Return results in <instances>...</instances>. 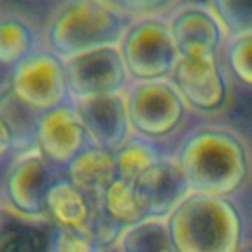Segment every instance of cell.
<instances>
[{
    "instance_id": "cell-1",
    "label": "cell",
    "mask_w": 252,
    "mask_h": 252,
    "mask_svg": "<svg viewBox=\"0 0 252 252\" xmlns=\"http://www.w3.org/2000/svg\"><path fill=\"white\" fill-rule=\"evenodd\" d=\"M177 159L195 193L229 198L245 185L250 173L245 142L220 126L193 130L183 140Z\"/></svg>"
},
{
    "instance_id": "cell-2",
    "label": "cell",
    "mask_w": 252,
    "mask_h": 252,
    "mask_svg": "<svg viewBox=\"0 0 252 252\" xmlns=\"http://www.w3.org/2000/svg\"><path fill=\"white\" fill-rule=\"evenodd\" d=\"M176 252H238L244 223L229 198L190 192L167 219Z\"/></svg>"
},
{
    "instance_id": "cell-3",
    "label": "cell",
    "mask_w": 252,
    "mask_h": 252,
    "mask_svg": "<svg viewBox=\"0 0 252 252\" xmlns=\"http://www.w3.org/2000/svg\"><path fill=\"white\" fill-rule=\"evenodd\" d=\"M131 21L108 0H69L50 16L44 46L63 59L118 46Z\"/></svg>"
},
{
    "instance_id": "cell-4",
    "label": "cell",
    "mask_w": 252,
    "mask_h": 252,
    "mask_svg": "<svg viewBox=\"0 0 252 252\" xmlns=\"http://www.w3.org/2000/svg\"><path fill=\"white\" fill-rule=\"evenodd\" d=\"M118 47L131 81L170 80L180 58L167 16L133 19Z\"/></svg>"
},
{
    "instance_id": "cell-5",
    "label": "cell",
    "mask_w": 252,
    "mask_h": 252,
    "mask_svg": "<svg viewBox=\"0 0 252 252\" xmlns=\"http://www.w3.org/2000/svg\"><path fill=\"white\" fill-rule=\"evenodd\" d=\"M9 89L22 108L37 115L71 100L65 59L38 47L10 68Z\"/></svg>"
},
{
    "instance_id": "cell-6",
    "label": "cell",
    "mask_w": 252,
    "mask_h": 252,
    "mask_svg": "<svg viewBox=\"0 0 252 252\" xmlns=\"http://www.w3.org/2000/svg\"><path fill=\"white\" fill-rule=\"evenodd\" d=\"M126 100L133 133L151 140L176 133L189 109L170 80L131 81Z\"/></svg>"
},
{
    "instance_id": "cell-7",
    "label": "cell",
    "mask_w": 252,
    "mask_h": 252,
    "mask_svg": "<svg viewBox=\"0 0 252 252\" xmlns=\"http://www.w3.org/2000/svg\"><path fill=\"white\" fill-rule=\"evenodd\" d=\"M72 102L126 93L131 80L118 46L93 49L65 59Z\"/></svg>"
},
{
    "instance_id": "cell-8",
    "label": "cell",
    "mask_w": 252,
    "mask_h": 252,
    "mask_svg": "<svg viewBox=\"0 0 252 252\" xmlns=\"http://www.w3.org/2000/svg\"><path fill=\"white\" fill-rule=\"evenodd\" d=\"M56 167L37 149L24 154L13 162L6 174L4 196L15 216L49 221L46 198L53 183L61 179Z\"/></svg>"
},
{
    "instance_id": "cell-9",
    "label": "cell",
    "mask_w": 252,
    "mask_h": 252,
    "mask_svg": "<svg viewBox=\"0 0 252 252\" xmlns=\"http://www.w3.org/2000/svg\"><path fill=\"white\" fill-rule=\"evenodd\" d=\"M170 81L176 86L189 109L213 114L223 109L230 97V77L223 58H179Z\"/></svg>"
},
{
    "instance_id": "cell-10",
    "label": "cell",
    "mask_w": 252,
    "mask_h": 252,
    "mask_svg": "<svg viewBox=\"0 0 252 252\" xmlns=\"http://www.w3.org/2000/svg\"><path fill=\"white\" fill-rule=\"evenodd\" d=\"M167 19L180 58H223L229 35L208 4H179Z\"/></svg>"
},
{
    "instance_id": "cell-11",
    "label": "cell",
    "mask_w": 252,
    "mask_h": 252,
    "mask_svg": "<svg viewBox=\"0 0 252 252\" xmlns=\"http://www.w3.org/2000/svg\"><path fill=\"white\" fill-rule=\"evenodd\" d=\"M34 145L41 155L58 167H66L90 145L86 127L72 100L35 117Z\"/></svg>"
},
{
    "instance_id": "cell-12",
    "label": "cell",
    "mask_w": 252,
    "mask_h": 252,
    "mask_svg": "<svg viewBox=\"0 0 252 252\" xmlns=\"http://www.w3.org/2000/svg\"><path fill=\"white\" fill-rule=\"evenodd\" d=\"M90 145L117 152L133 134L126 93L105 94L74 102Z\"/></svg>"
},
{
    "instance_id": "cell-13",
    "label": "cell",
    "mask_w": 252,
    "mask_h": 252,
    "mask_svg": "<svg viewBox=\"0 0 252 252\" xmlns=\"http://www.w3.org/2000/svg\"><path fill=\"white\" fill-rule=\"evenodd\" d=\"M134 188L146 219H168L190 193L177 157H164L134 182Z\"/></svg>"
},
{
    "instance_id": "cell-14",
    "label": "cell",
    "mask_w": 252,
    "mask_h": 252,
    "mask_svg": "<svg viewBox=\"0 0 252 252\" xmlns=\"http://www.w3.org/2000/svg\"><path fill=\"white\" fill-rule=\"evenodd\" d=\"M65 177L93 199H100L118 179L115 152L89 145L65 167Z\"/></svg>"
},
{
    "instance_id": "cell-15",
    "label": "cell",
    "mask_w": 252,
    "mask_h": 252,
    "mask_svg": "<svg viewBox=\"0 0 252 252\" xmlns=\"http://www.w3.org/2000/svg\"><path fill=\"white\" fill-rule=\"evenodd\" d=\"M97 201L78 189L66 177H61L47 192V219L56 227L90 229Z\"/></svg>"
},
{
    "instance_id": "cell-16",
    "label": "cell",
    "mask_w": 252,
    "mask_h": 252,
    "mask_svg": "<svg viewBox=\"0 0 252 252\" xmlns=\"http://www.w3.org/2000/svg\"><path fill=\"white\" fill-rule=\"evenodd\" d=\"M118 252H176L167 219H145L126 226L117 241Z\"/></svg>"
},
{
    "instance_id": "cell-17",
    "label": "cell",
    "mask_w": 252,
    "mask_h": 252,
    "mask_svg": "<svg viewBox=\"0 0 252 252\" xmlns=\"http://www.w3.org/2000/svg\"><path fill=\"white\" fill-rule=\"evenodd\" d=\"M38 49L32 25L18 15L0 16V63L15 66Z\"/></svg>"
},
{
    "instance_id": "cell-18",
    "label": "cell",
    "mask_w": 252,
    "mask_h": 252,
    "mask_svg": "<svg viewBox=\"0 0 252 252\" xmlns=\"http://www.w3.org/2000/svg\"><path fill=\"white\" fill-rule=\"evenodd\" d=\"M164 157L162 151L151 139L137 134L131 136L115 152L117 176L121 180L134 183Z\"/></svg>"
},
{
    "instance_id": "cell-19",
    "label": "cell",
    "mask_w": 252,
    "mask_h": 252,
    "mask_svg": "<svg viewBox=\"0 0 252 252\" xmlns=\"http://www.w3.org/2000/svg\"><path fill=\"white\" fill-rule=\"evenodd\" d=\"M99 204L109 217L123 226H131L146 219L137 199L134 183L131 182L117 179L103 192Z\"/></svg>"
},
{
    "instance_id": "cell-20",
    "label": "cell",
    "mask_w": 252,
    "mask_h": 252,
    "mask_svg": "<svg viewBox=\"0 0 252 252\" xmlns=\"http://www.w3.org/2000/svg\"><path fill=\"white\" fill-rule=\"evenodd\" d=\"M43 221L21 219L0 227V252H49L52 230L46 232L38 224Z\"/></svg>"
},
{
    "instance_id": "cell-21",
    "label": "cell",
    "mask_w": 252,
    "mask_h": 252,
    "mask_svg": "<svg viewBox=\"0 0 252 252\" xmlns=\"http://www.w3.org/2000/svg\"><path fill=\"white\" fill-rule=\"evenodd\" d=\"M223 63L232 81L252 90V31L227 38Z\"/></svg>"
},
{
    "instance_id": "cell-22",
    "label": "cell",
    "mask_w": 252,
    "mask_h": 252,
    "mask_svg": "<svg viewBox=\"0 0 252 252\" xmlns=\"http://www.w3.org/2000/svg\"><path fill=\"white\" fill-rule=\"evenodd\" d=\"M229 37L252 31V0H208Z\"/></svg>"
},
{
    "instance_id": "cell-23",
    "label": "cell",
    "mask_w": 252,
    "mask_h": 252,
    "mask_svg": "<svg viewBox=\"0 0 252 252\" xmlns=\"http://www.w3.org/2000/svg\"><path fill=\"white\" fill-rule=\"evenodd\" d=\"M49 252H102L90 229L53 227Z\"/></svg>"
},
{
    "instance_id": "cell-24",
    "label": "cell",
    "mask_w": 252,
    "mask_h": 252,
    "mask_svg": "<svg viewBox=\"0 0 252 252\" xmlns=\"http://www.w3.org/2000/svg\"><path fill=\"white\" fill-rule=\"evenodd\" d=\"M131 19L148 16H168L180 0H108Z\"/></svg>"
},
{
    "instance_id": "cell-25",
    "label": "cell",
    "mask_w": 252,
    "mask_h": 252,
    "mask_svg": "<svg viewBox=\"0 0 252 252\" xmlns=\"http://www.w3.org/2000/svg\"><path fill=\"white\" fill-rule=\"evenodd\" d=\"M16 142V130L9 115L0 108V159L13 148Z\"/></svg>"
},
{
    "instance_id": "cell-26",
    "label": "cell",
    "mask_w": 252,
    "mask_h": 252,
    "mask_svg": "<svg viewBox=\"0 0 252 252\" xmlns=\"http://www.w3.org/2000/svg\"><path fill=\"white\" fill-rule=\"evenodd\" d=\"M238 252H252V245H250V247H242Z\"/></svg>"
}]
</instances>
